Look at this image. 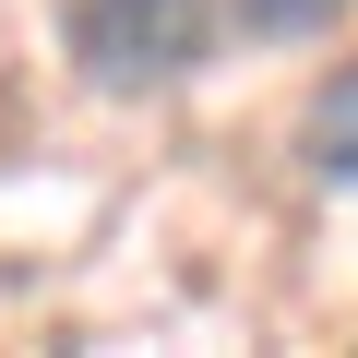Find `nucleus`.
I'll list each match as a JSON object with an SVG mask.
<instances>
[{"mask_svg": "<svg viewBox=\"0 0 358 358\" xmlns=\"http://www.w3.org/2000/svg\"><path fill=\"white\" fill-rule=\"evenodd\" d=\"M60 36L96 96H167L215 60V0H60Z\"/></svg>", "mask_w": 358, "mask_h": 358, "instance_id": "nucleus-1", "label": "nucleus"}, {"mask_svg": "<svg viewBox=\"0 0 358 358\" xmlns=\"http://www.w3.org/2000/svg\"><path fill=\"white\" fill-rule=\"evenodd\" d=\"M299 167L322 179V192H358V60H334L299 108Z\"/></svg>", "mask_w": 358, "mask_h": 358, "instance_id": "nucleus-2", "label": "nucleus"}, {"mask_svg": "<svg viewBox=\"0 0 358 358\" xmlns=\"http://www.w3.org/2000/svg\"><path fill=\"white\" fill-rule=\"evenodd\" d=\"M346 0H239V36H334Z\"/></svg>", "mask_w": 358, "mask_h": 358, "instance_id": "nucleus-3", "label": "nucleus"}]
</instances>
